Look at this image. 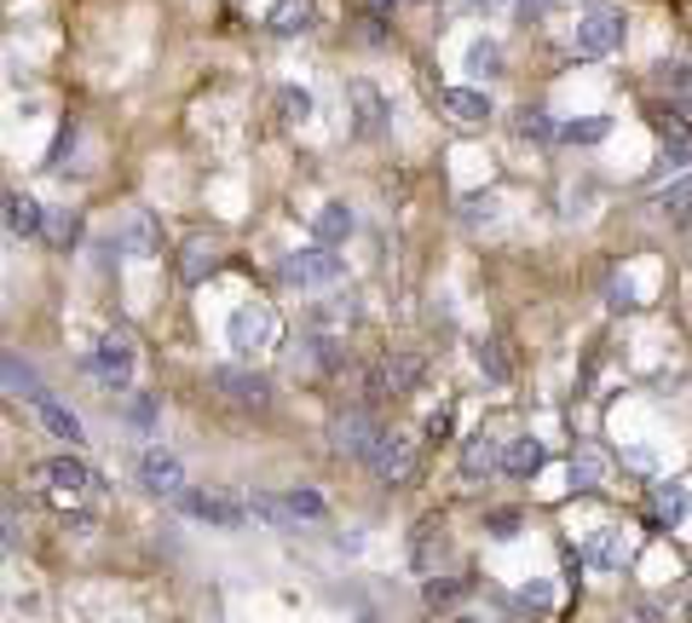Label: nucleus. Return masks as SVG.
Segmentation results:
<instances>
[{"instance_id":"obj_1","label":"nucleus","mask_w":692,"mask_h":623,"mask_svg":"<svg viewBox=\"0 0 692 623\" xmlns=\"http://www.w3.org/2000/svg\"><path fill=\"white\" fill-rule=\"evenodd\" d=\"M35 479L52 491V502H58L64 514L75 508V502L98 496V474H93L81 456H52V462H40V468H35Z\"/></svg>"},{"instance_id":"obj_2","label":"nucleus","mask_w":692,"mask_h":623,"mask_svg":"<svg viewBox=\"0 0 692 623\" xmlns=\"http://www.w3.org/2000/svg\"><path fill=\"white\" fill-rule=\"evenodd\" d=\"M277 277H283L289 289H335L341 277H346V260H341L335 249L312 243V249H295L289 260H283Z\"/></svg>"},{"instance_id":"obj_3","label":"nucleus","mask_w":692,"mask_h":623,"mask_svg":"<svg viewBox=\"0 0 692 623\" xmlns=\"http://www.w3.org/2000/svg\"><path fill=\"white\" fill-rule=\"evenodd\" d=\"M226 340H231V352H242V358L266 352L277 340V307H266V300H242V307L226 318Z\"/></svg>"},{"instance_id":"obj_4","label":"nucleus","mask_w":692,"mask_h":623,"mask_svg":"<svg viewBox=\"0 0 692 623\" xmlns=\"http://www.w3.org/2000/svg\"><path fill=\"white\" fill-rule=\"evenodd\" d=\"M572 47L577 58H612L623 47V12L618 7H588L572 29Z\"/></svg>"},{"instance_id":"obj_5","label":"nucleus","mask_w":692,"mask_h":623,"mask_svg":"<svg viewBox=\"0 0 692 623\" xmlns=\"http://www.w3.org/2000/svg\"><path fill=\"white\" fill-rule=\"evenodd\" d=\"M421 375H427L421 352H386L381 364L370 370V398H404V393L421 387Z\"/></svg>"},{"instance_id":"obj_6","label":"nucleus","mask_w":692,"mask_h":623,"mask_svg":"<svg viewBox=\"0 0 692 623\" xmlns=\"http://www.w3.org/2000/svg\"><path fill=\"white\" fill-rule=\"evenodd\" d=\"M330 445L335 456H353V462H370L375 445H381V428H375V416L370 410H346L330 421Z\"/></svg>"},{"instance_id":"obj_7","label":"nucleus","mask_w":692,"mask_h":623,"mask_svg":"<svg viewBox=\"0 0 692 623\" xmlns=\"http://www.w3.org/2000/svg\"><path fill=\"white\" fill-rule=\"evenodd\" d=\"M133 364H139V352H133V335L128 330H105L98 335V347H93V370L105 387H128L133 381Z\"/></svg>"},{"instance_id":"obj_8","label":"nucleus","mask_w":692,"mask_h":623,"mask_svg":"<svg viewBox=\"0 0 692 623\" xmlns=\"http://www.w3.org/2000/svg\"><path fill=\"white\" fill-rule=\"evenodd\" d=\"M208 387L226 393L231 405H242V410H266L272 405V381L254 375V370H237V364H214L208 370Z\"/></svg>"},{"instance_id":"obj_9","label":"nucleus","mask_w":692,"mask_h":623,"mask_svg":"<svg viewBox=\"0 0 692 623\" xmlns=\"http://www.w3.org/2000/svg\"><path fill=\"white\" fill-rule=\"evenodd\" d=\"M346 122H353L358 139H375L386 122H393V105L381 98L375 82H353V87H346Z\"/></svg>"},{"instance_id":"obj_10","label":"nucleus","mask_w":692,"mask_h":623,"mask_svg":"<svg viewBox=\"0 0 692 623\" xmlns=\"http://www.w3.org/2000/svg\"><path fill=\"white\" fill-rule=\"evenodd\" d=\"M370 468H375L381 486H410V479H416V445L404 433H381Z\"/></svg>"},{"instance_id":"obj_11","label":"nucleus","mask_w":692,"mask_h":623,"mask_svg":"<svg viewBox=\"0 0 692 623\" xmlns=\"http://www.w3.org/2000/svg\"><path fill=\"white\" fill-rule=\"evenodd\" d=\"M179 502V514L186 519H202V526H242V519H249V508H242V502H231V496H214V491H179L174 496Z\"/></svg>"},{"instance_id":"obj_12","label":"nucleus","mask_w":692,"mask_h":623,"mask_svg":"<svg viewBox=\"0 0 692 623\" xmlns=\"http://www.w3.org/2000/svg\"><path fill=\"white\" fill-rule=\"evenodd\" d=\"M116 254H128V260H151V254H162V231H156V214H145V208H133L128 219L116 226Z\"/></svg>"},{"instance_id":"obj_13","label":"nucleus","mask_w":692,"mask_h":623,"mask_svg":"<svg viewBox=\"0 0 692 623\" xmlns=\"http://www.w3.org/2000/svg\"><path fill=\"white\" fill-rule=\"evenodd\" d=\"M139 486H145L151 496H179V491H191V486H186V462L168 456V451H145V456H139Z\"/></svg>"},{"instance_id":"obj_14","label":"nucleus","mask_w":692,"mask_h":623,"mask_svg":"<svg viewBox=\"0 0 692 623\" xmlns=\"http://www.w3.org/2000/svg\"><path fill=\"white\" fill-rule=\"evenodd\" d=\"M444 554H451V531H444V519H439V514L416 519V537H410V566H416L421 577H433Z\"/></svg>"},{"instance_id":"obj_15","label":"nucleus","mask_w":692,"mask_h":623,"mask_svg":"<svg viewBox=\"0 0 692 623\" xmlns=\"http://www.w3.org/2000/svg\"><path fill=\"white\" fill-rule=\"evenodd\" d=\"M29 405H35V416H40V428H47L52 439H58V445H87V433H81V421H75V410L70 405H58V398L52 393H40V398H29Z\"/></svg>"},{"instance_id":"obj_16","label":"nucleus","mask_w":692,"mask_h":623,"mask_svg":"<svg viewBox=\"0 0 692 623\" xmlns=\"http://www.w3.org/2000/svg\"><path fill=\"white\" fill-rule=\"evenodd\" d=\"M623 560H629V537L612 531V526L583 542V566H588V572H623Z\"/></svg>"},{"instance_id":"obj_17","label":"nucleus","mask_w":692,"mask_h":623,"mask_svg":"<svg viewBox=\"0 0 692 623\" xmlns=\"http://www.w3.org/2000/svg\"><path fill=\"white\" fill-rule=\"evenodd\" d=\"M502 468V445H497V433H467L462 439V479H485V474H497Z\"/></svg>"},{"instance_id":"obj_18","label":"nucleus","mask_w":692,"mask_h":623,"mask_svg":"<svg viewBox=\"0 0 692 623\" xmlns=\"http://www.w3.org/2000/svg\"><path fill=\"white\" fill-rule=\"evenodd\" d=\"M542 462H548V451H542L537 433H520V439L502 445V474L508 479H532V474H542Z\"/></svg>"},{"instance_id":"obj_19","label":"nucleus","mask_w":692,"mask_h":623,"mask_svg":"<svg viewBox=\"0 0 692 623\" xmlns=\"http://www.w3.org/2000/svg\"><path fill=\"white\" fill-rule=\"evenodd\" d=\"M318 24V0H277L272 17H266V29L283 35V41H295V35H307Z\"/></svg>"},{"instance_id":"obj_20","label":"nucleus","mask_w":692,"mask_h":623,"mask_svg":"<svg viewBox=\"0 0 692 623\" xmlns=\"http://www.w3.org/2000/svg\"><path fill=\"white\" fill-rule=\"evenodd\" d=\"M687 508H692V491L681 479H658L653 486V526H681Z\"/></svg>"},{"instance_id":"obj_21","label":"nucleus","mask_w":692,"mask_h":623,"mask_svg":"<svg viewBox=\"0 0 692 623\" xmlns=\"http://www.w3.org/2000/svg\"><path fill=\"white\" fill-rule=\"evenodd\" d=\"M353 226H358V219H353V208H346V203H323L318 219H312V237H318L323 249H341L346 237H353Z\"/></svg>"},{"instance_id":"obj_22","label":"nucleus","mask_w":692,"mask_h":623,"mask_svg":"<svg viewBox=\"0 0 692 623\" xmlns=\"http://www.w3.org/2000/svg\"><path fill=\"white\" fill-rule=\"evenodd\" d=\"M7 231H12V237H40V231H47V214H40L35 196L7 191Z\"/></svg>"},{"instance_id":"obj_23","label":"nucleus","mask_w":692,"mask_h":623,"mask_svg":"<svg viewBox=\"0 0 692 623\" xmlns=\"http://www.w3.org/2000/svg\"><path fill=\"white\" fill-rule=\"evenodd\" d=\"M444 110L456 116V122H491V98H485L479 87H444Z\"/></svg>"},{"instance_id":"obj_24","label":"nucleus","mask_w":692,"mask_h":623,"mask_svg":"<svg viewBox=\"0 0 692 623\" xmlns=\"http://www.w3.org/2000/svg\"><path fill=\"white\" fill-rule=\"evenodd\" d=\"M353 318H358L353 295H346V300L335 295V300H323V307L312 312V324H307V330H312V335H335V330H346V324H353Z\"/></svg>"},{"instance_id":"obj_25","label":"nucleus","mask_w":692,"mask_h":623,"mask_svg":"<svg viewBox=\"0 0 692 623\" xmlns=\"http://www.w3.org/2000/svg\"><path fill=\"white\" fill-rule=\"evenodd\" d=\"M474 364H479V375L491 381V387H508V381H514V364L502 358V340H479V347H474Z\"/></svg>"},{"instance_id":"obj_26","label":"nucleus","mask_w":692,"mask_h":623,"mask_svg":"<svg viewBox=\"0 0 692 623\" xmlns=\"http://www.w3.org/2000/svg\"><path fill=\"white\" fill-rule=\"evenodd\" d=\"M467 589H474V583H462V577H427L421 583V600H427V607H433V612H444V607H456V600L467 595Z\"/></svg>"},{"instance_id":"obj_27","label":"nucleus","mask_w":692,"mask_h":623,"mask_svg":"<svg viewBox=\"0 0 692 623\" xmlns=\"http://www.w3.org/2000/svg\"><path fill=\"white\" fill-rule=\"evenodd\" d=\"M277 116H283V128L312 122V93L307 87H277Z\"/></svg>"},{"instance_id":"obj_28","label":"nucleus","mask_w":692,"mask_h":623,"mask_svg":"<svg viewBox=\"0 0 692 623\" xmlns=\"http://www.w3.org/2000/svg\"><path fill=\"white\" fill-rule=\"evenodd\" d=\"M606 133H612V116H577V122H565V128H560L565 145H600Z\"/></svg>"},{"instance_id":"obj_29","label":"nucleus","mask_w":692,"mask_h":623,"mask_svg":"<svg viewBox=\"0 0 692 623\" xmlns=\"http://www.w3.org/2000/svg\"><path fill=\"white\" fill-rule=\"evenodd\" d=\"M600 479H606V462L588 451V445H577V451H572V486H577V491H595Z\"/></svg>"},{"instance_id":"obj_30","label":"nucleus","mask_w":692,"mask_h":623,"mask_svg":"<svg viewBox=\"0 0 692 623\" xmlns=\"http://www.w3.org/2000/svg\"><path fill=\"white\" fill-rule=\"evenodd\" d=\"M467 75H479V82L485 75H502V47L497 41H474L467 47Z\"/></svg>"},{"instance_id":"obj_31","label":"nucleus","mask_w":692,"mask_h":623,"mask_svg":"<svg viewBox=\"0 0 692 623\" xmlns=\"http://www.w3.org/2000/svg\"><path fill=\"white\" fill-rule=\"evenodd\" d=\"M283 502H289V514H295V519H323V514H330V508H323V496H318L312 486H289V491H283Z\"/></svg>"},{"instance_id":"obj_32","label":"nucleus","mask_w":692,"mask_h":623,"mask_svg":"<svg viewBox=\"0 0 692 623\" xmlns=\"http://www.w3.org/2000/svg\"><path fill=\"white\" fill-rule=\"evenodd\" d=\"M214 266H219L214 249H208V243H191V249H186V266H179V277H186V284H202V277H214Z\"/></svg>"},{"instance_id":"obj_33","label":"nucleus","mask_w":692,"mask_h":623,"mask_svg":"<svg viewBox=\"0 0 692 623\" xmlns=\"http://www.w3.org/2000/svg\"><path fill=\"white\" fill-rule=\"evenodd\" d=\"M7 393H29V398H40V393H47V387L35 381V370H29L17 352H7Z\"/></svg>"},{"instance_id":"obj_34","label":"nucleus","mask_w":692,"mask_h":623,"mask_svg":"<svg viewBox=\"0 0 692 623\" xmlns=\"http://www.w3.org/2000/svg\"><path fill=\"white\" fill-rule=\"evenodd\" d=\"M249 519H260V526H277V531H283V526H289L295 514H289V502H272V496H249Z\"/></svg>"},{"instance_id":"obj_35","label":"nucleus","mask_w":692,"mask_h":623,"mask_svg":"<svg viewBox=\"0 0 692 623\" xmlns=\"http://www.w3.org/2000/svg\"><path fill=\"white\" fill-rule=\"evenodd\" d=\"M658 208H664L669 219H687V214H692V179H676V185H664Z\"/></svg>"},{"instance_id":"obj_36","label":"nucleus","mask_w":692,"mask_h":623,"mask_svg":"<svg viewBox=\"0 0 692 623\" xmlns=\"http://www.w3.org/2000/svg\"><path fill=\"white\" fill-rule=\"evenodd\" d=\"M514 133H520V139H560V128L548 122V110H520Z\"/></svg>"},{"instance_id":"obj_37","label":"nucleus","mask_w":692,"mask_h":623,"mask_svg":"<svg viewBox=\"0 0 692 623\" xmlns=\"http://www.w3.org/2000/svg\"><path fill=\"white\" fill-rule=\"evenodd\" d=\"M653 128L669 139V145H681V139H692V133H687V116H681V110H664V105L653 110Z\"/></svg>"},{"instance_id":"obj_38","label":"nucleus","mask_w":692,"mask_h":623,"mask_svg":"<svg viewBox=\"0 0 692 623\" xmlns=\"http://www.w3.org/2000/svg\"><path fill=\"white\" fill-rule=\"evenodd\" d=\"M635 300H641V295H635V284H629L623 272L606 284V307H612V312H635Z\"/></svg>"},{"instance_id":"obj_39","label":"nucleus","mask_w":692,"mask_h":623,"mask_svg":"<svg viewBox=\"0 0 692 623\" xmlns=\"http://www.w3.org/2000/svg\"><path fill=\"white\" fill-rule=\"evenodd\" d=\"M462 219H467V226H491V219H497V196H491V191H485V196H467V203H462Z\"/></svg>"},{"instance_id":"obj_40","label":"nucleus","mask_w":692,"mask_h":623,"mask_svg":"<svg viewBox=\"0 0 692 623\" xmlns=\"http://www.w3.org/2000/svg\"><path fill=\"white\" fill-rule=\"evenodd\" d=\"M485 531H491L497 542H508V537L520 531V514L514 508H491V514H485Z\"/></svg>"},{"instance_id":"obj_41","label":"nucleus","mask_w":692,"mask_h":623,"mask_svg":"<svg viewBox=\"0 0 692 623\" xmlns=\"http://www.w3.org/2000/svg\"><path fill=\"white\" fill-rule=\"evenodd\" d=\"M618 623H664V612H658V600H623Z\"/></svg>"},{"instance_id":"obj_42","label":"nucleus","mask_w":692,"mask_h":623,"mask_svg":"<svg viewBox=\"0 0 692 623\" xmlns=\"http://www.w3.org/2000/svg\"><path fill=\"white\" fill-rule=\"evenodd\" d=\"M47 231H52V243H64V249H70L75 237H81V219H75V214H52V219H47Z\"/></svg>"},{"instance_id":"obj_43","label":"nucleus","mask_w":692,"mask_h":623,"mask_svg":"<svg viewBox=\"0 0 692 623\" xmlns=\"http://www.w3.org/2000/svg\"><path fill=\"white\" fill-rule=\"evenodd\" d=\"M70 151H75V122H64V128H58V145H52V156H47V168H52V173H64L58 163H64Z\"/></svg>"},{"instance_id":"obj_44","label":"nucleus","mask_w":692,"mask_h":623,"mask_svg":"<svg viewBox=\"0 0 692 623\" xmlns=\"http://www.w3.org/2000/svg\"><path fill=\"white\" fill-rule=\"evenodd\" d=\"M687 163H692V139H681V145H669V151H664L658 173H676V168H687Z\"/></svg>"},{"instance_id":"obj_45","label":"nucleus","mask_w":692,"mask_h":623,"mask_svg":"<svg viewBox=\"0 0 692 623\" xmlns=\"http://www.w3.org/2000/svg\"><path fill=\"white\" fill-rule=\"evenodd\" d=\"M520 600H525V607H537V612H542L548 600H554V589H548V583L537 577V583H525V589H520Z\"/></svg>"},{"instance_id":"obj_46","label":"nucleus","mask_w":692,"mask_h":623,"mask_svg":"<svg viewBox=\"0 0 692 623\" xmlns=\"http://www.w3.org/2000/svg\"><path fill=\"white\" fill-rule=\"evenodd\" d=\"M664 82L687 98V93H692V70H687V64H669V70H664Z\"/></svg>"},{"instance_id":"obj_47","label":"nucleus","mask_w":692,"mask_h":623,"mask_svg":"<svg viewBox=\"0 0 692 623\" xmlns=\"http://www.w3.org/2000/svg\"><path fill=\"white\" fill-rule=\"evenodd\" d=\"M444 433H451V410H433V416H427V439H444Z\"/></svg>"},{"instance_id":"obj_48","label":"nucleus","mask_w":692,"mask_h":623,"mask_svg":"<svg viewBox=\"0 0 692 623\" xmlns=\"http://www.w3.org/2000/svg\"><path fill=\"white\" fill-rule=\"evenodd\" d=\"M133 428H151V421H156V405H151V398H133Z\"/></svg>"},{"instance_id":"obj_49","label":"nucleus","mask_w":692,"mask_h":623,"mask_svg":"<svg viewBox=\"0 0 692 623\" xmlns=\"http://www.w3.org/2000/svg\"><path fill=\"white\" fill-rule=\"evenodd\" d=\"M467 7H474V12H502L508 0H467Z\"/></svg>"},{"instance_id":"obj_50","label":"nucleus","mask_w":692,"mask_h":623,"mask_svg":"<svg viewBox=\"0 0 692 623\" xmlns=\"http://www.w3.org/2000/svg\"><path fill=\"white\" fill-rule=\"evenodd\" d=\"M542 7H554V0H520V12H542Z\"/></svg>"},{"instance_id":"obj_51","label":"nucleus","mask_w":692,"mask_h":623,"mask_svg":"<svg viewBox=\"0 0 692 623\" xmlns=\"http://www.w3.org/2000/svg\"><path fill=\"white\" fill-rule=\"evenodd\" d=\"M370 7H375V12H386V7H398V0H370Z\"/></svg>"},{"instance_id":"obj_52","label":"nucleus","mask_w":692,"mask_h":623,"mask_svg":"<svg viewBox=\"0 0 692 623\" xmlns=\"http://www.w3.org/2000/svg\"><path fill=\"white\" fill-rule=\"evenodd\" d=\"M456 623H474V618H456Z\"/></svg>"}]
</instances>
